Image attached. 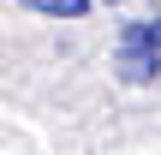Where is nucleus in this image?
<instances>
[{
  "label": "nucleus",
  "mask_w": 161,
  "mask_h": 155,
  "mask_svg": "<svg viewBox=\"0 0 161 155\" xmlns=\"http://www.w3.org/2000/svg\"><path fill=\"white\" fill-rule=\"evenodd\" d=\"M119 78L125 84H155L161 78V18H131L119 30Z\"/></svg>",
  "instance_id": "f257e3e1"
},
{
  "label": "nucleus",
  "mask_w": 161,
  "mask_h": 155,
  "mask_svg": "<svg viewBox=\"0 0 161 155\" xmlns=\"http://www.w3.org/2000/svg\"><path fill=\"white\" fill-rule=\"evenodd\" d=\"M24 12H42V18H84L90 0H18Z\"/></svg>",
  "instance_id": "f03ea898"
},
{
  "label": "nucleus",
  "mask_w": 161,
  "mask_h": 155,
  "mask_svg": "<svg viewBox=\"0 0 161 155\" xmlns=\"http://www.w3.org/2000/svg\"><path fill=\"white\" fill-rule=\"evenodd\" d=\"M108 6H119V0H108Z\"/></svg>",
  "instance_id": "7ed1b4c3"
}]
</instances>
